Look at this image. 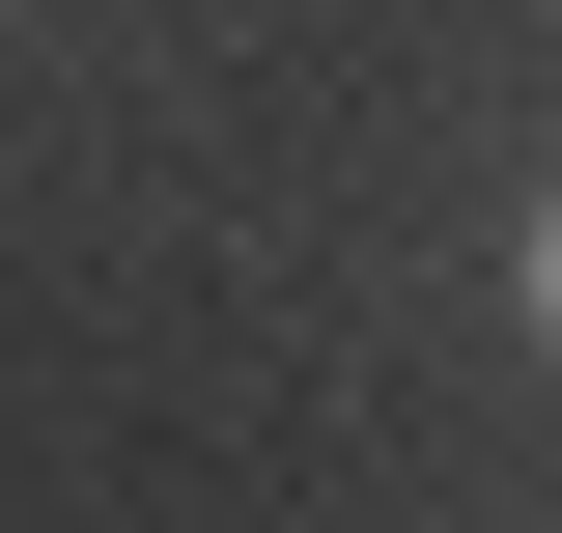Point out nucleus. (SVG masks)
<instances>
[{"label": "nucleus", "instance_id": "1", "mask_svg": "<svg viewBox=\"0 0 562 533\" xmlns=\"http://www.w3.org/2000/svg\"><path fill=\"white\" fill-rule=\"evenodd\" d=\"M506 309H535V337H562V197H535V225H506Z\"/></svg>", "mask_w": 562, "mask_h": 533}]
</instances>
